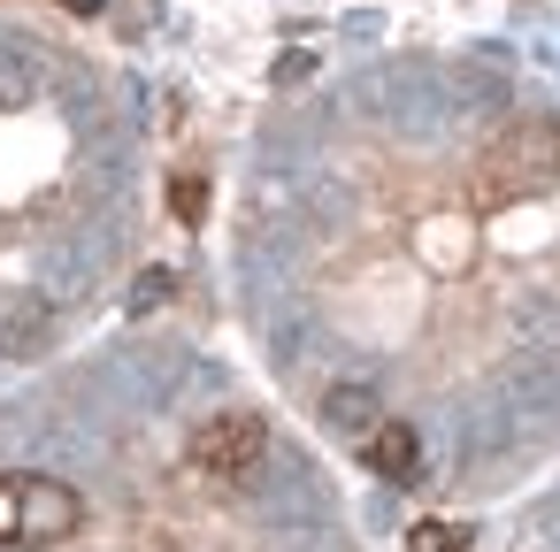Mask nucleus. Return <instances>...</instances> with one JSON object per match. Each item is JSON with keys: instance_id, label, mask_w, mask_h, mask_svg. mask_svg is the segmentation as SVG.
<instances>
[{"instance_id": "obj_1", "label": "nucleus", "mask_w": 560, "mask_h": 552, "mask_svg": "<svg viewBox=\"0 0 560 552\" xmlns=\"http://www.w3.org/2000/svg\"><path fill=\"white\" fill-rule=\"evenodd\" d=\"M269 468V430L246 414V407H215L192 422L185 437V475L208 483V491H246L254 475Z\"/></svg>"}, {"instance_id": "obj_2", "label": "nucleus", "mask_w": 560, "mask_h": 552, "mask_svg": "<svg viewBox=\"0 0 560 552\" xmlns=\"http://www.w3.org/2000/svg\"><path fill=\"white\" fill-rule=\"evenodd\" d=\"M85 521V498L55 475H16V544H62L78 537Z\"/></svg>"}, {"instance_id": "obj_3", "label": "nucleus", "mask_w": 560, "mask_h": 552, "mask_svg": "<svg viewBox=\"0 0 560 552\" xmlns=\"http://www.w3.org/2000/svg\"><path fill=\"white\" fill-rule=\"evenodd\" d=\"M55 330H62V315H55L47 292H16L9 307H0V353L9 361H39L55 345Z\"/></svg>"}, {"instance_id": "obj_4", "label": "nucleus", "mask_w": 560, "mask_h": 552, "mask_svg": "<svg viewBox=\"0 0 560 552\" xmlns=\"http://www.w3.org/2000/svg\"><path fill=\"white\" fill-rule=\"evenodd\" d=\"M361 460H369L384 483H415V475H422V430L399 422V414H384V422L361 437Z\"/></svg>"}, {"instance_id": "obj_5", "label": "nucleus", "mask_w": 560, "mask_h": 552, "mask_svg": "<svg viewBox=\"0 0 560 552\" xmlns=\"http://www.w3.org/2000/svg\"><path fill=\"white\" fill-rule=\"evenodd\" d=\"M323 422H330L338 437H353V445H361V437L384 422V399H376V384H369V376H346V384H330V391H323Z\"/></svg>"}, {"instance_id": "obj_6", "label": "nucleus", "mask_w": 560, "mask_h": 552, "mask_svg": "<svg viewBox=\"0 0 560 552\" xmlns=\"http://www.w3.org/2000/svg\"><path fill=\"white\" fill-rule=\"evenodd\" d=\"M170 300H177V277H170V269H139V277H131V292H124V307H131V315H162Z\"/></svg>"}, {"instance_id": "obj_7", "label": "nucleus", "mask_w": 560, "mask_h": 552, "mask_svg": "<svg viewBox=\"0 0 560 552\" xmlns=\"http://www.w3.org/2000/svg\"><path fill=\"white\" fill-rule=\"evenodd\" d=\"M170 215H177V223H200V215H208V177L177 169V177H170Z\"/></svg>"}, {"instance_id": "obj_8", "label": "nucleus", "mask_w": 560, "mask_h": 552, "mask_svg": "<svg viewBox=\"0 0 560 552\" xmlns=\"http://www.w3.org/2000/svg\"><path fill=\"white\" fill-rule=\"evenodd\" d=\"M407 552H468V529L460 521H415L407 529Z\"/></svg>"}, {"instance_id": "obj_9", "label": "nucleus", "mask_w": 560, "mask_h": 552, "mask_svg": "<svg viewBox=\"0 0 560 552\" xmlns=\"http://www.w3.org/2000/svg\"><path fill=\"white\" fill-rule=\"evenodd\" d=\"M0 544H16V475H0Z\"/></svg>"}, {"instance_id": "obj_10", "label": "nucleus", "mask_w": 560, "mask_h": 552, "mask_svg": "<svg viewBox=\"0 0 560 552\" xmlns=\"http://www.w3.org/2000/svg\"><path fill=\"white\" fill-rule=\"evenodd\" d=\"M62 9H70V16H101V9H108V0H62Z\"/></svg>"}]
</instances>
